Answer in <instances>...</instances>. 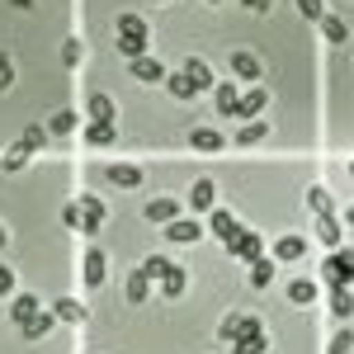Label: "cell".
I'll list each match as a JSON object with an SVG mask.
<instances>
[{"mask_svg":"<svg viewBox=\"0 0 354 354\" xmlns=\"http://www.w3.org/2000/svg\"><path fill=\"white\" fill-rule=\"evenodd\" d=\"M113 43H118L123 57H142L147 53V24H142L137 15H123V19L113 24Z\"/></svg>","mask_w":354,"mask_h":354,"instance_id":"6da1fadb","label":"cell"},{"mask_svg":"<svg viewBox=\"0 0 354 354\" xmlns=\"http://www.w3.org/2000/svg\"><path fill=\"white\" fill-rule=\"evenodd\" d=\"M322 279H326L330 288H345V283H354V250H335L326 265H322Z\"/></svg>","mask_w":354,"mask_h":354,"instance_id":"7a4b0ae2","label":"cell"},{"mask_svg":"<svg viewBox=\"0 0 354 354\" xmlns=\"http://www.w3.org/2000/svg\"><path fill=\"white\" fill-rule=\"evenodd\" d=\"M232 345H236V354H265V350H270V340H265V330H260L255 317H245V322H241V335H236Z\"/></svg>","mask_w":354,"mask_h":354,"instance_id":"3957f363","label":"cell"},{"mask_svg":"<svg viewBox=\"0 0 354 354\" xmlns=\"http://www.w3.org/2000/svg\"><path fill=\"white\" fill-rule=\"evenodd\" d=\"M227 255H236V260H245V265H255V260H260V236H255V232H236V236L227 241Z\"/></svg>","mask_w":354,"mask_h":354,"instance_id":"277c9868","label":"cell"},{"mask_svg":"<svg viewBox=\"0 0 354 354\" xmlns=\"http://www.w3.org/2000/svg\"><path fill=\"white\" fill-rule=\"evenodd\" d=\"M175 218H180V203H175L170 194H161V198H151V203H147V222H156V227H170Z\"/></svg>","mask_w":354,"mask_h":354,"instance_id":"5b68a950","label":"cell"},{"mask_svg":"<svg viewBox=\"0 0 354 354\" xmlns=\"http://www.w3.org/2000/svg\"><path fill=\"white\" fill-rule=\"evenodd\" d=\"M213 109L227 113V118H241V90L236 85H218L213 90Z\"/></svg>","mask_w":354,"mask_h":354,"instance_id":"8992f818","label":"cell"},{"mask_svg":"<svg viewBox=\"0 0 354 354\" xmlns=\"http://www.w3.org/2000/svg\"><path fill=\"white\" fill-rule=\"evenodd\" d=\"M76 203H81V232H100V227H104V203H100L95 194H85Z\"/></svg>","mask_w":354,"mask_h":354,"instance_id":"52a82bcc","label":"cell"},{"mask_svg":"<svg viewBox=\"0 0 354 354\" xmlns=\"http://www.w3.org/2000/svg\"><path fill=\"white\" fill-rule=\"evenodd\" d=\"M232 76H241V81H255V76H260V57L250 53V48H236V53H232Z\"/></svg>","mask_w":354,"mask_h":354,"instance_id":"ba28073f","label":"cell"},{"mask_svg":"<svg viewBox=\"0 0 354 354\" xmlns=\"http://www.w3.org/2000/svg\"><path fill=\"white\" fill-rule=\"evenodd\" d=\"M81 279H85V288H100L104 283V250L90 245V255H85V265H81Z\"/></svg>","mask_w":354,"mask_h":354,"instance_id":"9c48e42d","label":"cell"},{"mask_svg":"<svg viewBox=\"0 0 354 354\" xmlns=\"http://www.w3.org/2000/svg\"><path fill=\"white\" fill-rule=\"evenodd\" d=\"M208 222H213V232H218L222 241H232V236L241 232V222H236V213H232V208H213V213H208Z\"/></svg>","mask_w":354,"mask_h":354,"instance_id":"30bf717a","label":"cell"},{"mask_svg":"<svg viewBox=\"0 0 354 354\" xmlns=\"http://www.w3.org/2000/svg\"><path fill=\"white\" fill-rule=\"evenodd\" d=\"M198 232H203V227H198L194 218H175L170 227H165V236H170L175 245H189V241H198Z\"/></svg>","mask_w":354,"mask_h":354,"instance_id":"8fae6325","label":"cell"},{"mask_svg":"<svg viewBox=\"0 0 354 354\" xmlns=\"http://www.w3.org/2000/svg\"><path fill=\"white\" fill-rule=\"evenodd\" d=\"M33 317H38V298H33V293H19V298L10 302V322H15V326H28Z\"/></svg>","mask_w":354,"mask_h":354,"instance_id":"7c38bea8","label":"cell"},{"mask_svg":"<svg viewBox=\"0 0 354 354\" xmlns=\"http://www.w3.org/2000/svg\"><path fill=\"white\" fill-rule=\"evenodd\" d=\"M104 180L118 185V189H137V185H142V170H137V165H109Z\"/></svg>","mask_w":354,"mask_h":354,"instance_id":"4fadbf2b","label":"cell"},{"mask_svg":"<svg viewBox=\"0 0 354 354\" xmlns=\"http://www.w3.org/2000/svg\"><path fill=\"white\" fill-rule=\"evenodd\" d=\"M330 312H335L340 322H350V317H354V283H345V288H330Z\"/></svg>","mask_w":354,"mask_h":354,"instance_id":"5bb4252c","label":"cell"},{"mask_svg":"<svg viewBox=\"0 0 354 354\" xmlns=\"http://www.w3.org/2000/svg\"><path fill=\"white\" fill-rule=\"evenodd\" d=\"M133 76L137 81H165V66L156 62V57L142 53V57H133Z\"/></svg>","mask_w":354,"mask_h":354,"instance_id":"9a60e30c","label":"cell"},{"mask_svg":"<svg viewBox=\"0 0 354 354\" xmlns=\"http://www.w3.org/2000/svg\"><path fill=\"white\" fill-rule=\"evenodd\" d=\"M213 198H218V189H213V180H194L189 203L198 208V213H213Z\"/></svg>","mask_w":354,"mask_h":354,"instance_id":"2e32d148","label":"cell"},{"mask_svg":"<svg viewBox=\"0 0 354 354\" xmlns=\"http://www.w3.org/2000/svg\"><path fill=\"white\" fill-rule=\"evenodd\" d=\"M185 76L198 85V95H203V90H213V71H208V62H203V57H189V62H185Z\"/></svg>","mask_w":354,"mask_h":354,"instance_id":"e0dca14e","label":"cell"},{"mask_svg":"<svg viewBox=\"0 0 354 354\" xmlns=\"http://www.w3.org/2000/svg\"><path fill=\"white\" fill-rule=\"evenodd\" d=\"M307 208H312V218H330V213H335V198H330L322 185H312V189H307Z\"/></svg>","mask_w":354,"mask_h":354,"instance_id":"ac0fdd59","label":"cell"},{"mask_svg":"<svg viewBox=\"0 0 354 354\" xmlns=\"http://www.w3.org/2000/svg\"><path fill=\"white\" fill-rule=\"evenodd\" d=\"M165 90H170L175 100H194V95H198V85H194L185 71H170V76H165Z\"/></svg>","mask_w":354,"mask_h":354,"instance_id":"d6986e66","label":"cell"},{"mask_svg":"<svg viewBox=\"0 0 354 354\" xmlns=\"http://www.w3.org/2000/svg\"><path fill=\"white\" fill-rule=\"evenodd\" d=\"M147 283H151V279H147L142 270H133L128 279H123V298L128 302H147Z\"/></svg>","mask_w":354,"mask_h":354,"instance_id":"ffe728a7","label":"cell"},{"mask_svg":"<svg viewBox=\"0 0 354 354\" xmlns=\"http://www.w3.org/2000/svg\"><path fill=\"white\" fill-rule=\"evenodd\" d=\"M302 250H307L302 236H279V241H274V260H298Z\"/></svg>","mask_w":354,"mask_h":354,"instance_id":"44dd1931","label":"cell"},{"mask_svg":"<svg viewBox=\"0 0 354 354\" xmlns=\"http://www.w3.org/2000/svg\"><path fill=\"white\" fill-rule=\"evenodd\" d=\"M189 147H194V151H222V137L213 133V128H194Z\"/></svg>","mask_w":354,"mask_h":354,"instance_id":"7402d4cb","label":"cell"},{"mask_svg":"<svg viewBox=\"0 0 354 354\" xmlns=\"http://www.w3.org/2000/svg\"><path fill=\"white\" fill-rule=\"evenodd\" d=\"M161 293L165 298H180V293H185V270H180V265H170V270L161 274Z\"/></svg>","mask_w":354,"mask_h":354,"instance_id":"603a6c76","label":"cell"},{"mask_svg":"<svg viewBox=\"0 0 354 354\" xmlns=\"http://www.w3.org/2000/svg\"><path fill=\"white\" fill-rule=\"evenodd\" d=\"M90 123H113V100L109 95H90Z\"/></svg>","mask_w":354,"mask_h":354,"instance_id":"cb8c5ba5","label":"cell"},{"mask_svg":"<svg viewBox=\"0 0 354 354\" xmlns=\"http://www.w3.org/2000/svg\"><path fill=\"white\" fill-rule=\"evenodd\" d=\"M57 322H71V326H85V307H81V302H71V298H62V302H57Z\"/></svg>","mask_w":354,"mask_h":354,"instance_id":"d4e9b609","label":"cell"},{"mask_svg":"<svg viewBox=\"0 0 354 354\" xmlns=\"http://www.w3.org/2000/svg\"><path fill=\"white\" fill-rule=\"evenodd\" d=\"M28 156H33V151H24V147H10V151L0 156V170H5V175H15V170H24V165H28Z\"/></svg>","mask_w":354,"mask_h":354,"instance_id":"484cf974","label":"cell"},{"mask_svg":"<svg viewBox=\"0 0 354 354\" xmlns=\"http://www.w3.org/2000/svg\"><path fill=\"white\" fill-rule=\"evenodd\" d=\"M250 283H255V288H270V283H274V260L260 255V260L250 265Z\"/></svg>","mask_w":354,"mask_h":354,"instance_id":"4316f807","label":"cell"},{"mask_svg":"<svg viewBox=\"0 0 354 354\" xmlns=\"http://www.w3.org/2000/svg\"><path fill=\"white\" fill-rule=\"evenodd\" d=\"M288 298L298 302V307H307V302L317 298V283H312V279H293V283H288Z\"/></svg>","mask_w":354,"mask_h":354,"instance_id":"83f0119b","label":"cell"},{"mask_svg":"<svg viewBox=\"0 0 354 354\" xmlns=\"http://www.w3.org/2000/svg\"><path fill=\"white\" fill-rule=\"evenodd\" d=\"M85 142L90 147H113V123H90L85 128Z\"/></svg>","mask_w":354,"mask_h":354,"instance_id":"f1b7e54d","label":"cell"},{"mask_svg":"<svg viewBox=\"0 0 354 354\" xmlns=\"http://www.w3.org/2000/svg\"><path fill=\"white\" fill-rule=\"evenodd\" d=\"M53 322H57V312L53 317H48V312H38V317H33V322H28V326H19L28 335V340H43V335H48V330H53Z\"/></svg>","mask_w":354,"mask_h":354,"instance_id":"f546056e","label":"cell"},{"mask_svg":"<svg viewBox=\"0 0 354 354\" xmlns=\"http://www.w3.org/2000/svg\"><path fill=\"white\" fill-rule=\"evenodd\" d=\"M317 241L322 245H340V222L335 218H317Z\"/></svg>","mask_w":354,"mask_h":354,"instance_id":"4dcf8cb0","label":"cell"},{"mask_svg":"<svg viewBox=\"0 0 354 354\" xmlns=\"http://www.w3.org/2000/svg\"><path fill=\"white\" fill-rule=\"evenodd\" d=\"M322 33H326L330 43H345V38H350V24L335 19V15H326V19H322Z\"/></svg>","mask_w":354,"mask_h":354,"instance_id":"1f68e13d","label":"cell"},{"mask_svg":"<svg viewBox=\"0 0 354 354\" xmlns=\"http://www.w3.org/2000/svg\"><path fill=\"white\" fill-rule=\"evenodd\" d=\"M265 104H270V100H265V90H250V95H241V118H255Z\"/></svg>","mask_w":354,"mask_h":354,"instance_id":"d6a6232c","label":"cell"},{"mask_svg":"<svg viewBox=\"0 0 354 354\" xmlns=\"http://www.w3.org/2000/svg\"><path fill=\"white\" fill-rule=\"evenodd\" d=\"M53 137H66V133H76V113L71 109H62V113H53V128H48Z\"/></svg>","mask_w":354,"mask_h":354,"instance_id":"836d02e7","label":"cell"},{"mask_svg":"<svg viewBox=\"0 0 354 354\" xmlns=\"http://www.w3.org/2000/svg\"><path fill=\"white\" fill-rule=\"evenodd\" d=\"M19 147H24V151H43V147H48V128H24Z\"/></svg>","mask_w":354,"mask_h":354,"instance_id":"e575fe53","label":"cell"},{"mask_svg":"<svg viewBox=\"0 0 354 354\" xmlns=\"http://www.w3.org/2000/svg\"><path fill=\"white\" fill-rule=\"evenodd\" d=\"M241 322H245L241 312H227V317H222V326H218V335H222V340H236V335H241Z\"/></svg>","mask_w":354,"mask_h":354,"instance_id":"d590c367","label":"cell"},{"mask_svg":"<svg viewBox=\"0 0 354 354\" xmlns=\"http://www.w3.org/2000/svg\"><path fill=\"white\" fill-rule=\"evenodd\" d=\"M81 57H85L81 38H66V43H62V62H66V66H76V62H81Z\"/></svg>","mask_w":354,"mask_h":354,"instance_id":"8d00e7d4","label":"cell"},{"mask_svg":"<svg viewBox=\"0 0 354 354\" xmlns=\"http://www.w3.org/2000/svg\"><path fill=\"white\" fill-rule=\"evenodd\" d=\"M298 15L302 19H326V5L322 0H298Z\"/></svg>","mask_w":354,"mask_h":354,"instance_id":"74e56055","label":"cell"},{"mask_svg":"<svg viewBox=\"0 0 354 354\" xmlns=\"http://www.w3.org/2000/svg\"><path fill=\"white\" fill-rule=\"evenodd\" d=\"M165 270H170V260H161V255H151V260H142V274H147V279H161Z\"/></svg>","mask_w":354,"mask_h":354,"instance_id":"f35d334b","label":"cell"},{"mask_svg":"<svg viewBox=\"0 0 354 354\" xmlns=\"http://www.w3.org/2000/svg\"><path fill=\"white\" fill-rule=\"evenodd\" d=\"M260 137H265V123H245L241 133H236V142H241V147H250V142H260Z\"/></svg>","mask_w":354,"mask_h":354,"instance_id":"ab89813d","label":"cell"},{"mask_svg":"<svg viewBox=\"0 0 354 354\" xmlns=\"http://www.w3.org/2000/svg\"><path fill=\"white\" fill-rule=\"evenodd\" d=\"M354 350V330H340L335 340H330V354H350Z\"/></svg>","mask_w":354,"mask_h":354,"instance_id":"60d3db41","label":"cell"},{"mask_svg":"<svg viewBox=\"0 0 354 354\" xmlns=\"http://www.w3.org/2000/svg\"><path fill=\"white\" fill-rule=\"evenodd\" d=\"M10 85H15V62L0 53V90H10Z\"/></svg>","mask_w":354,"mask_h":354,"instance_id":"b9f144b4","label":"cell"},{"mask_svg":"<svg viewBox=\"0 0 354 354\" xmlns=\"http://www.w3.org/2000/svg\"><path fill=\"white\" fill-rule=\"evenodd\" d=\"M10 293H15V270L0 265V298H10Z\"/></svg>","mask_w":354,"mask_h":354,"instance_id":"7bdbcfd3","label":"cell"},{"mask_svg":"<svg viewBox=\"0 0 354 354\" xmlns=\"http://www.w3.org/2000/svg\"><path fill=\"white\" fill-rule=\"evenodd\" d=\"M62 218H66V227H81V203H66V213H62Z\"/></svg>","mask_w":354,"mask_h":354,"instance_id":"ee69618b","label":"cell"},{"mask_svg":"<svg viewBox=\"0 0 354 354\" xmlns=\"http://www.w3.org/2000/svg\"><path fill=\"white\" fill-rule=\"evenodd\" d=\"M241 5H245V10H260V15H265V10H270L274 0H241Z\"/></svg>","mask_w":354,"mask_h":354,"instance_id":"f6af8a7d","label":"cell"},{"mask_svg":"<svg viewBox=\"0 0 354 354\" xmlns=\"http://www.w3.org/2000/svg\"><path fill=\"white\" fill-rule=\"evenodd\" d=\"M0 245H5V227H0Z\"/></svg>","mask_w":354,"mask_h":354,"instance_id":"bcb514c9","label":"cell"},{"mask_svg":"<svg viewBox=\"0 0 354 354\" xmlns=\"http://www.w3.org/2000/svg\"><path fill=\"white\" fill-rule=\"evenodd\" d=\"M350 222H354V203H350Z\"/></svg>","mask_w":354,"mask_h":354,"instance_id":"7dc6e473","label":"cell"},{"mask_svg":"<svg viewBox=\"0 0 354 354\" xmlns=\"http://www.w3.org/2000/svg\"><path fill=\"white\" fill-rule=\"evenodd\" d=\"M151 5H165V0H151Z\"/></svg>","mask_w":354,"mask_h":354,"instance_id":"c3c4849f","label":"cell"},{"mask_svg":"<svg viewBox=\"0 0 354 354\" xmlns=\"http://www.w3.org/2000/svg\"><path fill=\"white\" fill-rule=\"evenodd\" d=\"M350 175H354V161H350Z\"/></svg>","mask_w":354,"mask_h":354,"instance_id":"681fc988","label":"cell"},{"mask_svg":"<svg viewBox=\"0 0 354 354\" xmlns=\"http://www.w3.org/2000/svg\"><path fill=\"white\" fill-rule=\"evenodd\" d=\"M208 5H218V0H208Z\"/></svg>","mask_w":354,"mask_h":354,"instance_id":"f907efd6","label":"cell"}]
</instances>
